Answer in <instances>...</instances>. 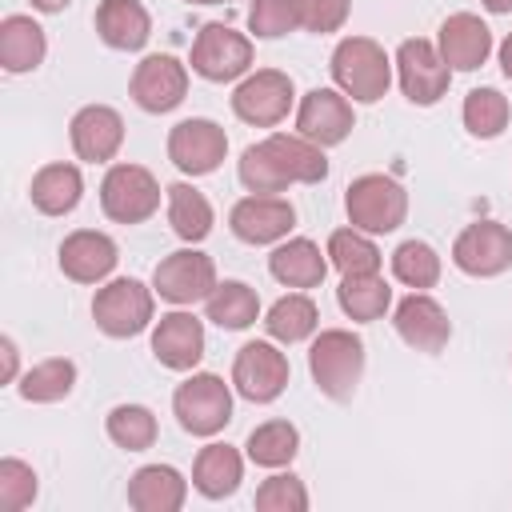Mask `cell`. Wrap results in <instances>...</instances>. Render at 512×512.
I'll use <instances>...</instances> for the list:
<instances>
[{
  "instance_id": "e0dca14e",
  "label": "cell",
  "mask_w": 512,
  "mask_h": 512,
  "mask_svg": "<svg viewBox=\"0 0 512 512\" xmlns=\"http://www.w3.org/2000/svg\"><path fill=\"white\" fill-rule=\"evenodd\" d=\"M356 128V116H352V104L336 92V88H312L300 96V108H296V132L320 148H332V144H344L348 132Z\"/></svg>"
},
{
  "instance_id": "8992f818",
  "label": "cell",
  "mask_w": 512,
  "mask_h": 512,
  "mask_svg": "<svg viewBox=\"0 0 512 512\" xmlns=\"http://www.w3.org/2000/svg\"><path fill=\"white\" fill-rule=\"evenodd\" d=\"M152 292L156 288H144L140 280L132 276H120L112 284H104L92 300V320L104 336L112 340H128V336H140L148 324H152Z\"/></svg>"
},
{
  "instance_id": "44dd1931",
  "label": "cell",
  "mask_w": 512,
  "mask_h": 512,
  "mask_svg": "<svg viewBox=\"0 0 512 512\" xmlns=\"http://www.w3.org/2000/svg\"><path fill=\"white\" fill-rule=\"evenodd\" d=\"M68 136H72V148H76L80 160L104 164V160H112V156L120 152V144H124V120H120V112L108 108V104H88V108H80V112L72 116Z\"/></svg>"
},
{
  "instance_id": "836d02e7",
  "label": "cell",
  "mask_w": 512,
  "mask_h": 512,
  "mask_svg": "<svg viewBox=\"0 0 512 512\" xmlns=\"http://www.w3.org/2000/svg\"><path fill=\"white\" fill-rule=\"evenodd\" d=\"M76 388V364L68 356H52V360H40L36 368H28L20 376V396L28 404H56L64 400L68 392Z\"/></svg>"
},
{
  "instance_id": "bcb514c9",
  "label": "cell",
  "mask_w": 512,
  "mask_h": 512,
  "mask_svg": "<svg viewBox=\"0 0 512 512\" xmlns=\"http://www.w3.org/2000/svg\"><path fill=\"white\" fill-rule=\"evenodd\" d=\"M488 12H496V16H504V12H512V0H480Z\"/></svg>"
},
{
  "instance_id": "60d3db41",
  "label": "cell",
  "mask_w": 512,
  "mask_h": 512,
  "mask_svg": "<svg viewBox=\"0 0 512 512\" xmlns=\"http://www.w3.org/2000/svg\"><path fill=\"white\" fill-rule=\"evenodd\" d=\"M36 500V472L32 464L16 460V456H4L0 460V508L4 512H20Z\"/></svg>"
},
{
  "instance_id": "d6986e66",
  "label": "cell",
  "mask_w": 512,
  "mask_h": 512,
  "mask_svg": "<svg viewBox=\"0 0 512 512\" xmlns=\"http://www.w3.org/2000/svg\"><path fill=\"white\" fill-rule=\"evenodd\" d=\"M116 260H120L116 240L96 228H76L60 244V272L76 284H96V280L112 276Z\"/></svg>"
},
{
  "instance_id": "ab89813d",
  "label": "cell",
  "mask_w": 512,
  "mask_h": 512,
  "mask_svg": "<svg viewBox=\"0 0 512 512\" xmlns=\"http://www.w3.org/2000/svg\"><path fill=\"white\" fill-rule=\"evenodd\" d=\"M260 512H304L308 508V488L300 476L292 472H276L268 476L260 488H256V500H252Z\"/></svg>"
},
{
  "instance_id": "3957f363",
  "label": "cell",
  "mask_w": 512,
  "mask_h": 512,
  "mask_svg": "<svg viewBox=\"0 0 512 512\" xmlns=\"http://www.w3.org/2000/svg\"><path fill=\"white\" fill-rule=\"evenodd\" d=\"M308 372L328 400H352L364 376V340L348 328H324L308 348Z\"/></svg>"
},
{
  "instance_id": "5b68a950",
  "label": "cell",
  "mask_w": 512,
  "mask_h": 512,
  "mask_svg": "<svg viewBox=\"0 0 512 512\" xmlns=\"http://www.w3.org/2000/svg\"><path fill=\"white\" fill-rule=\"evenodd\" d=\"M172 412L184 432L192 436H216L232 420V392L216 372H192L172 392Z\"/></svg>"
},
{
  "instance_id": "ba28073f",
  "label": "cell",
  "mask_w": 512,
  "mask_h": 512,
  "mask_svg": "<svg viewBox=\"0 0 512 512\" xmlns=\"http://www.w3.org/2000/svg\"><path fill=\"white\" fill-rule=\"evenodd\" d=\"M252 68V40L228 24H204L192 40V72L212 80V84H228L236 76H244Z\"/></svg>"
},
{
  "instance_id": "7bdbcfd3",
  "label": "cell",
  "mask_w": 512,
  "mask_h": 512,
  "mask_svg": "<svg viewBox=\"0 0 512 512\" xmlns=\"http://www.w3.org/2000/svg\"><path fill=\"white\" fill-rule=\"evenodd\" d=\"M0 352H4V384H12L16 380V344H12V336L0 340Z\"/></svg>"
},
{
  "instance_id": "9c48e42d",
  "label": "cell",
  "mask_w": 512,
  "mask_h": 512,
  "mask_svg": "<svg viewBox=\"0 0 512 512\" xmlns=\"http://www.w3.org/2000/svg\"><path fill=\"white\" fill-rule=\"evenodd\" d=\"M396 76H400V92L420 108L436 104L452 84V68L444 64L440 48L424 36H412L396 48Z\"/></svg>"
},
{
  "instance_id": "52a82bcc",
  "label": "cell",
  "mask_w": 512,
  "mask_h": 512,
  "mask_svg": "<svg viewBox=\"0 0 512 512\" xmlns=\"http://www.w3.org/2000/svg\"><path fill=\"white\" fill-rule=\"evenodd\" d=\"M100 208L116 224H144L160 208V184L140 164H112L100 180Z\"/></svg>"
},
{
  "instance_id": "f546056e",
  "label": "cell",
  "mask_w": 512,
  "mask_h": 512,
  "mask_svg": "<svg viewBox=\"0 0 512 512\" xmlns=\"http://www.w3.org/2000/svg\"><path fill=\"white\" fill-rule=\"evenodd\" d=\"M168 224L184 244H200L212 232V204L192 184H168Z\"/></svg>"
},
{
  "instance_id": "ee69618b",
  "label": "cell",
  "mask_w": 512,
  "mask_h": 512,
  "mask_svg": "<svg viewBox=\"0 0 512 512\" xmlns=\"http://www.w3.org/2000/svg\"><path fill=\"white\" fill-rule=\"evenodd\" d=\"M500 68H504V76L512 80V32L500 40Z\"/></svg>"
},
{
  "instance_id": "f1b7e54d",
  "label": "cell",
  "mask_w": 512,
  "mask_h": 512,
  "mask_svg": "<svg viewBox=\"0 0 512 512\" xmlns=\"http://www.w3.org/2000/svg\"><path fill=\"white\" fill-rule=\"evenodd\" d=\"M336 304L348 320H360V324H372L388 312L392 304V288L380 272H364V276H344L340 288H336Z\"/></svg>"
},
{
  "instance_id": "7dc6e473",
  "label": "cell",
  "mask_w": 512,
  "mask_h": 512,
  "mask_svg": "<svg viewBox=\"0 0 512 512\" xmlns=\"http://www.w3.org/2000/svg\"><path fill=\"white\" fill-rule=\"evenodd\" d=\"M184 4H232V0H184Z\"/></svg>"
},
{
  "instance_id": "5bb4252c",
  "label": "cell",
  "mask_w": 512,
  "mask_h": 512,
  "mask_svg": "<svg viewBox=\"0 0 512 512\" xmlns=\"http://www.w3.org/2000/svg\"><path fill=\"white\" fill-rule=\"evenodd\" d=\"M452 264L468 276H500L512 268V228L500 220L468 224L452 244Z\"/></svg>"
},
{
  "instance_id": "7402d4cb",
  "label": "cell",
  "mask_w": 512,
  "mask_h": 512,
  "mask_svg": "<svg viewBox=\"0 0 512 512\" xmlns=\"http://www.w3.org/2000/svg\"><path fill=\"white\" fill-rule=\"evenodd\" d=\"M152 356L172 368V372H188L200 364L204 356V324L192 312H168L156 320L152 328Z\"/></svg>"
},
{
  "instance_id": "7a4b0ae2",
  "label": "cell",
  "mask_w": 512,
  "mask_h": 512,
  "mask_svg": "<svg viewBox=\"0 0 512 512\" xmlns=\"http://www.w3.org/2000/svg\"><path fill=\"white\" fill-rule=\"evenodd\" d=\"M332 80L344 96L360 104H376L392 84V60L372 36H344L332 48Z\"/></svg>"
},
{
  "instance_id": "d4e9b609",
  "label": "cell",
  "mask_w": 512,
  "mask_h": 512,
  "mask_svg": "<svg viewBox=\"0 0 512 512\" xmlns=\"http://www.w3.org/2000/svg\"><path fill=\"white\" fill-rule=\"evenodd\" d=\"M324 256H328V252H320L316 240L292 236V240H284V244L272 248L268 272H272L284 288H316V284H324V276H328V260H324Z\"/></svg>"
},
{
  "instance_id": "ffe728a7",
  "label": "cell",
  "mask_w": 512,
  "mask_h": 512,
  "mask_svg": "<svg viewBox=\"0 0 512 512\" xmlns=\"http://www.w3.org/2000/svg\"><path fill=\"white\" fill-rule=\"evenodd\" d=\"M436 48L452 72H476L492 56V28L472 12H452L440 24Z\"/></svg>"
},
{
  "instance_id": "7c38bea8",
  "label": "cell",
  "mask_w": 512,
  "mask_h": 512,
  "mask_svg": "<svg viewBox=\"0 0 512 512\" xmlns=\"http://www.w3.org/2000/svg\"><path fill=\"white\" fill-rule=\"evenodd\" d=\"M216 264L208 252H196V248H180L172 256H164L152 272V288L168 300V304H196V300H208L212 288H216Z\"/></svg>"
},
{
  "instance_id": "ac0fdd59",
  "label": "cell",
  "mask_w": 512,
  "mask_h": 512,
  "mask_svg": "<svg viewBox=\"0 0 512 512\" xmlns=\"http://www.w3.org/2000/svg\"><path fill=\"white\" fill-rule=\"evenodd\" d=\"M392 324H396V332H400V340H404L408 348L428 352V356L440 352V348L448 344V336H452V320H448L444 304H440L436 296H428V292H408V296L396 304Z\"/></svg>"
},
{
  "instance_id": "4316f807",
  "label": "cell",
  "mask_w": 512,
  "mask_h": 512,
  "mask_svg": "<svg viewBox=\"0 0 512 512\" xmlns=\"http://www.w3.org/2000/svg\"><path fill=\"white\" fill-rule=\"evenodd\" d=\"M44 52H48V40H44V28L32 20V16H4L0 20V64L4 72H32L44 64Z\"/></svg>"
},
{
  "instance_id": "9a60e30c",
  "label": "cell",
  "mask_w": 512,
  "mask_h": 512,
  "mask_svg": "<svg viewBox=\"0 0 512 512\" xmlns=\"http://www.w3.org/2000/svg\"><path fill=\"white\" fill-rule=\"evenodd\" d=\"M132 100L144 108V112H172L176 104H184L188 96V68L168 56V52H156V56H144L132 72V84H128Z\"/></svg>"
},
{
  "instance_id": "f6af8a7d",
  "label": "cell",
  "mask_w": 512,
  "mask_h": 512,
  "mask_svg": "<svg viewBox=\"0 0 512 512\" xmlns=\"http://www.w3.org/2000/svg\"><path fill=\"white\" fill-rule=\"evenodd\" d=\"M68 4H72V0H32L36 12H64Z\"/></svg>"
},
{
  "instance_id": "d590c367",
  "label": "cell",
  "mask_w": 512,
  "mask_h": 512,
  "mask_svg": "<svg viewBox=\"0 0 512 512\" xmlns=\"http://www.w3.org/2000/svg\"><path fill=\"white\" fill-rule=\"evenodd\" d=\"M104 428H108V440L116 448H124V452H144L160 436V424H156L152 408H144V404H116L108 412Z\"/></svg>"
},
{
  "instance_id": "484cf974",
  "label": "cell",
  "mask_w": 512,
  "mask_h": 512,
  "mask_svg": "<svg viewBox=\"0 0 512 512\" xmlns=\"http://www.w3.org/2000/svg\"><path fill=\"white\" fill-rule=\"evenodd\" d=\"M244 480V456L232 444H208L200 448L196 464H192V488L204 500H224L240 488Z\"/></svg>"
},
{
  "instance_id": "30bf717a",
  "label": "cell",
  "mask_w": 512,
  "mask_h": 512,
  "mask_svg": "<svg viewBox=\"0 0 512 512\" xmlns=\"http://www.w3.org/2000/svg\"><path fill=\"white\" fill-rule=\"evenodd\" d=\"M296 100V88H292V76L280 72V68H260L252 76H244L232 92V112L252 124V128H272L288 116Z\"/></svg>"
},
{
  "instance_id": "cb8c5ba5",
  "label": "cell",
  "mask_w": 512,
  "mask_h": 512,
  "mask_svg": "<svg viewBox=\"0 0 512 512\" xmlns=\"http://www.w3.org/2000/svg\"><path fill=\"white\" fill-rule=\"evenodd\" d=\"M96 36L116 52H140L148 44V36H152L148 8L140 0H100Z\"/></svg>"
},
{
  "instance_id": "277c9868",
  "label": "cell",
  "mask_w": 512,
  "mask_h": 512,
  "mask_svg": "<svg viewBox=\"0 0 512 512\" xmlns=\"http://www.w3.org/2000/svg\"><path fill=\"white\" fill-rule=\"evenodd\" d=\"M344 212L360 232H396L408 216V192L384 172H364L344 192Z\"/></svg>"
},
{
  "instance_id": "b9f144b4",
  "label": "cell",
  "mask_w": 512,
  "mask_h": 512,
  "mask_svg": "<svg viewBox=\"0 0 512 512\" xmlns=\"http://www.w3.org/2000/svg\"><path fill=\"white\" fill-rule=\"evenodd\" d=\"M300 8H304V24L300 28L324 36V32H340L344 28L352 0H300Z\"/></svg>"
},
{
  "instance_id": "2e32d148",
  "label": "cell",
  "mask_w": 512,
  "mask_h": 512,
  "mask_svg": "<svg viewBox=\"0 0 512 512\" xmlns=\"http://www.w3.org/2000/svg\"><path fill=\"white\" fill-rule=\"evenodd\" d=\"M228 228L244 244H276V240H284L296 228V208L284 196L252 192V196H244V200L232 204Z\"/></svg>"
},
{
  "instance_id": "f35d334b",
  "label": "cell",
  "mask_w": 512,
  "mask_h": 512,
  "mask_svg": "<svg viewBox=\"0 0 512 512\" xmlns=\"http://www.w3.org/2000/svg\"><path fill=\"white\" fill-rule=\"evenodd\" d=\"M300 24H304L300 0H252V8H248V28L260 40H280Z\"/></svg>"
},
{
  "instance_id": "603a6c76",
  "label": "cell",
  "mask_w": 512,
  "mask_h": 512,
  "mask_svg": "<svg viewBox=\"0 0 512 512\" xmlns=\"http://www.w3.org/2000/svg\"><path fill=\"white\" fill-rule=\"evenodd\" d=\"M188 500V480L172 464H144L128 480V504L136 512H180Z\"/></svg>"
},
{
  "instance_id": "83f0119b",
  "label": "cell",
  "mask_w": 512,
  "mask_h": 512,
  "mask_svg": "<svg viewBox=\"0 0 512 512\" xmlns=\"http://www.w3.org/2000/svg\"><path fill=\"white\" fill-rule=\"evenodd\" d=\"M32 208L44 216H68L84 196V176L76 164H44L28 184Z\"/></svg>"
},
{
  "instance_id": "4dcf8cb0",
  "label": "cell",
  "mask_w": 512,
  "mask_h": 512,
  "mask_svg": "<svg viewBox=\"0 0 512 512\" xmlns=\"http://www.w3.org/2000/svg\"><path fill=\"white\" fill-rule=\"evenodd\" d=\"M204 312H208L212 324H220V328H228V332H240V328L256 324V316H260V296H256L244 280H224V284H216L212 296L204 300Z\"/></svg>"
},
{
  "instance_id": "e575fe53",
  "label": "cell",
  "mask_w": 512,
  "mask_h": 512,
  "mask_svg": "<svg viewBox=\"0 0 512 512\" xmlns=\"http://www.w3.org/2000/svg\"><path fill=\"white\" fill-rule=\"evenodd\" d=\"M380 248L368 240V232L360 228H336L328 236V264L340 276H364V272H380Z\"/></svg>"
},
{
  "instance_id": "1f68e13d",
  "label": "cell",
  "mask_w": 512,
  "mask_h": 512,
  "mask_svg": "<svg viewBox=\"0 0 512 512\" xmlns=\"http://www.w3.org/2000/svg\"><path fill=\"white\" fill-rule=\"evenodd\" d=\"M316 324H320V312H316L312 296H304V292L280 296V300L268 308V316H264L268 336L280 340V344H300V340H308V336L316 332Z\"/></svg>"
},
{
  "instance_id": "6da1fadb",
  "label": "cell",
  "mask_w": 512,
  "mask_h": 512,
  "mask_svg": "<svg viewBox=\"0 0 512 512\" xmlns=\"http://www.w3.org/2000/svg\"><path fill=\"white\" fill-rule=\"evenodd\" d=\"M328 176V160L324 148L304 140L300 132H272L256 144H248L240 152V184L248 192H264L276 196L288 184H320Z\"/></svg>"
},
{
  "instance_id": "8fae6325",
  "label": "cell",
  "mask_w": 512,
  "mask_h": 512,
  "mask_svg": "<svg viewBox=\"0 0 512 512\" xmlns=\"http://www.w3.org/2000/svg\"><path fill=\"white\" fill-rule=\"evenodd\" d=\"M288 356L268 340H248L232 360V384L252 404H272L288 388Z\"/></svg>"
},
{
  "instance_id": "8d00e7d4",
  "label": "cell",
  "mask_w": 512,
  "mask_h": 512,
  "mask_svg": "<svg viewBox=\"0 0 512 512\" xmlns=\"http://www.w3.org/2000/svg\"><path fill=\"white\" fill-rule=\"evenodd\" d=\"M508 116H512V108L500 88H472L464 96V128L476 140H496L508 128Z\"/></svg>"
},
{
  "instance_id": "d6a6232c",
  "label": "cell",
  "mask_w": 512,
  "mask_h": 512,
  "mask_svg": "<svg viewBox=\"0 0 512 512\" xmlns=\"http://www.w3.org/2000/svg\"><path fill=\"white\" fill-rule=\"evenodd\" d=\"M244 448H248V460L252 464H260V468H284L300 452V432L288 420H264L260 428L248 432V444Z\"/></svg>"
},
{
  "instance_id": "4fadbf2b",
  "label": "cell",
  "mask_w": 512,
  "mask_h": 512,
  "mask_svg": "<svg viewBox=\"0 0 512 512\" xmlns=\"http://www.w3.org/2000/svg\"><path fill=\"white\" fill-rule=\"evenodd\" d=\"M224 152H228V136L216 120L208 116H192V120H180L172 132H168V160L184 172V176H208L224 164Z\"/></svg>"
},
{
  "instance_id": "74e56055",
  "label": "cell",
  "mask_w": 512,
  "mask_h": 512,
  "mask_svg": "<svg viewBox=\"0 0 512 512\" xmlns=\"http://www.w3.org/2000/svg\"><path fill=\"white\" fill-rule=\"evenodd\" d=\"M392 276L400 284H408L412 292H424L440 280V256L432 244L424 240H404L396 252H392Z\"/></svg>"
}]
</instances>
